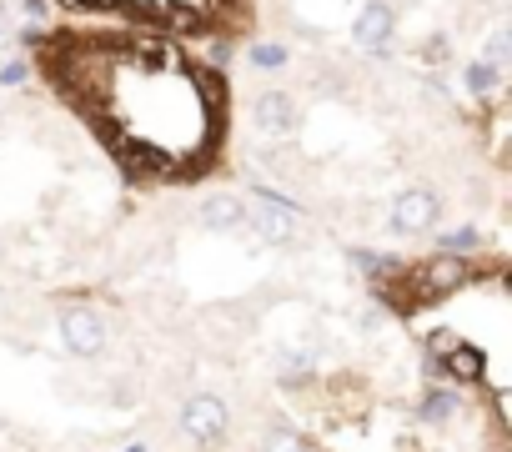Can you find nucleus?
Wrapping results in <instances>:
<instances>
[{"label":"nucleus","mask_w":512,"mask_h":452,"mask_svg":"<svg viewBox=\"0 0 512 452\" xmlns=\"http://www.w3.org/2000/svg\"><path fill=\"white\" fill-rule=\"evenodd\" d=\"M246 226H256V237L262 242H272V247H287V242H297V211L282 201V196H272V191H256L251 201H246Z\"/></svg>","instance_id":"f257e3e1"},{"label":"nucleus","mask_w":512,"mask_h":452,"mask_svg":"<svg viewBox=\"0 0 512 452\" xmlns=\"http://www.w3.org/2000/svg\"><path fill=\"white\" fill-rule=\"evenodd\" d=\"M226 427H231V417H226V402H221L216 392L186 397V407H181V432H186L196 447H216V442L226 437Z\"/></svg>","instance_id":"f03ea898"},{"label":"nucleus","mask_w":512,"mask_h":452,"mask_svg":"<svg viewBox=\"0 0 512 452\" xmlns=\"http://www.w3.org/2000/svg\"><path fill=\"white\" fill-rule=\"evenodd\" d=\"M61 342L76 357H101L106 352V317L96 307H66L61 312Z\"/></svg>","instance_id":"7ed1b4c3"},{"label":"nucleus","mask_w":512,"mask_h":452,"mask_svg":"<svg viewBox=\"0 0 512 452\" xmlns=\"http://www.w3.org/2000/svg\"><path fill=\"white\" fill-rule=\"evenodd\" d=\"M437 211H442V201H437L427 186H407V191L392 196V226H397L402 237L432 232V226H437Z\"/></svg>","instance_id":"20e7f679"},{"label":"nucleus","mask_w":512,"mask_h":452,"mask_svg":"<svg viewBox=\"0 0 512 452\" xmlns=\"http://www.w3.org/2000/svg\"><path fill=\"white\" fill-rule=\"evenodd\" d=\"M251 116H256V131L277 136V141L292 136L297 121H302V111H297V101L287 91H262V96H256V106H251Z\"/></svg>","instance_id":"39448f33"},{"label":"nucleus","mask_w":512,"mask_h":452,"mask_svg":"<svg viewBox=\"0 0 512 452\" xmlns=\"http://www.w3.org/2000/svg\"><path fill=\"white\" fill-rule=\"evenodd\" d=\"M352 41L367 46V51H382L392 41V6H387V0H372V6L352 21Z\"/></svg>","instance_id":"423d86ee"},{"label":"nucleus","mask_w":512,"mask_h":452,"mask_svg":"<svg viewBox=\"0 0 512 452\" xmlns=\"http://www.w3.org/2000/svg\"><path fill=\"white\" fill-rule=\"evenodd\" d=\"M462 282H467V262H457V257H437L417 272V292H427V297H447Z\"/></svg>","instance_id":"0eeeda50"},{"label":"nucleus","mask_w":512,"mask_h":452,"mask_svg":"<svg viewBox=\"0 0 512 452\" xmlns=\"http://www.w3.org/2000/svg\"><path fill=\"white\" fill-rule=\"evenodd\" d=\"M201 221L211 226V232H241L246 226V201L231 196V191H216L201 201Z\"/></svg>","instance_id":"6e6552de"},{"label":"nucleus","mask_w":512,"mask_h":452,"mask_svg":"<svg viewBox=\"0 0 512 452\" xmlns=\"http://www.w3.org/2000/svg\"><path fill=\"white\" fill-rule=\"evenodd\" d=\"M462 81H467V91H492L497 81H502V71L497 66H487V61H472V66H462Z\"/></svg>","instance_id":"1a4fd4ad"},{"label":"nucleus","mask_w":512,"mask_h":452,"mask_svg":"<svg viewBox=\"0 0 512 452\" xmlns=\"http://www.w3.org/2000/svg\"><path fill=\"white\" fill-rule=\"evenodd\" d=\"M452 412H457V397H452V392L432 387V392L422 397V417H427V422H447Z\"/></svg>","instance_id":"9d476101"},{"label":"nucleus","mask_w":512,"mask_h":452,"mask_svg":"<svg viewBox=\"0 0 512 452\" xmlns=\"http://www.w3.org/2000/svg\"><path fill=\"white\" fill-rule=\"evenodd\" d=\"M251 66H256V71H282V66H287V46H277V41L251 46Z\"/></svg>","instance_id":"9b49d317"},{"label":"nucleus","mask_w":512,"mask_h":452,"mask_svg":"<svg viewBox=\"0 0 512 452\" xmlns=\"http://www.w3.org/2000/svg\"><path fill=\"white\" fill-rule=\"evenodd\" d=\"M262 452H307V442H302L292 427H272V432L262 437Z\"/></svg>","instance_id":"f8f14e48"},{"label":"nucleus","mask_w":512,"mask_h":452,"mask_svg":"<svg viewBox=\"0 0 512 452\" xmlns=\"http://www.w3.org/2000/svg\"><path fill=\"white\" fill-rule=\"evenodd\" d=\"M352 262H357L367 277H387V272L397 267V262H392V257H382V252H352Z\"/></svg>","instance_id":"ddd939ff"},{"label":"nucleus","mask_w":512,"mask_h":452,"mask_svg":"<svg viewBox=\"0 0 512 452\" xmlns=\"http://www.w3.org/2000/svg\"><path fill=\"white\" fill-rule=\"evenodd\" d=\"M507 56H512V36L507 31H492V41H487V66H507Z\"/></svg>","instance_id":"4468645a"},{"label":"nucleus","mask_w":512,"mask_h":452,"mask_svg":"<svg viewBox=\"0 0 512 452\" xmlns=\"http://www.w3.org/2000/svg\"><path fill=\"white\" fill-rule=\"evenodd\" d=\"M437 247H442V252H472V247H477V226H462V232H447Z\"/></svg>","instance_id":"2eb2a0df"},{"label":"nucleus","mask_w":512,"mask_h":452,"mask_svg":"<svg viewBox=\"0 0 512 452\" xmlns=\"http://www.w3.org/2000/svg\"><path fill=\"white\" fill-rule=\"evenodd\" d=\"M26 76V66L21 61H6V71H0V81H21Z\"/></svg>","instance_id":"dca6fc26"},{"label":"nucleus","mask_w":512,"mask_h":452,"mask_svg":"<svg viewBox=\"0 0 512 452\" xmlns=\"http://www.w3.org/2000/svg\"><path fill=\"white\" fill-rule=\"evenodd\" d=\"M6 41H11V11L0 6V46H6Z\"/></svg>","instance_id":"f3484780"},{"label":"nucleus","mask_w":512,"mask_h":452,"mask_svg":"<svg viewBox=\"0 0 512 452\" xmlns=\"http://www.w3.org/2000/svg\"><path fill=\"white\" fill-rule=\"evenodd\" d=\"M21 11L26 16H46V0H21Z\"/></svg>","instance_id":"a211bd4d"},{"label":"nucleus","mask_w":512,"mask_h":452,"mask_svg":"<svg viewBox=\"0 0 512 452\" xmlns=\"http://www.w3.org/2000/svg\"><path fill=\"white\" fill-rule=\"evenodd\" d=\"M71 6H111V0H71Z\"/></svg>","instance_id":"6ab92c4d"},{"label":"nucleus","mask_w":512,"mask_h":452,"mask_svg":"<svg viewBox=\"0 0 512 452\" xmlns=\"http://www.w3.org/2000/svg\"><path fill=\"white\" fill-rule=\"evenodd\" d=\"M0 302H6V292H0Z\"/></svg>","instance_id":"aec40b11"}]
</instances>
